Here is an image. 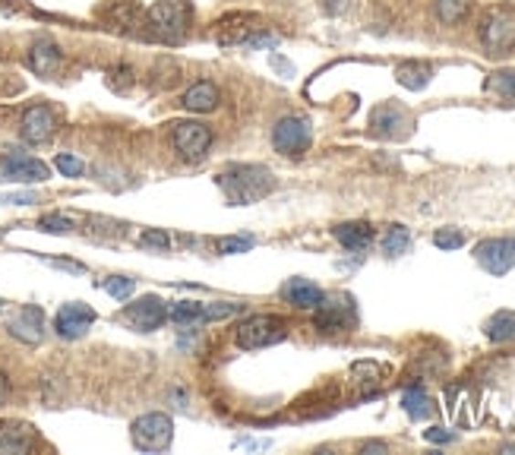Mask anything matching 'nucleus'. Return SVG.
Segmentation results:
<instances>
[{"mask_svg":"<svg viewBox=\"0 0 515 455\" xmlns=\"http://www.w3.org/2000/svg\"><path fill=\"white\" fill-rule=\"evenodd\" d=\"M434 10H436V19L443 26H456L468 16L471 0H434Z\"/></svg>","mask_w":515,"mask_h":455,"instance_id":"obj_25","label":"nucleus"},{"mask_svg":"<svg viewBox=\"0 0 515 455\" xmlns=\"http://www.w3.org/2000/svg\"><path fill=\"white\" fill-rule=\"evenodd\" d=\"M475 259L490 275H506L515 269V240L510 238H490L475 247Z\"/></svg>","mask_w":515,"mask_h":455,"instance_id":"obj_9","label":"nucleus"},{"mask_svg":"<svg viewBox=\"0 0 515 455\" xmlns=\"http://www.w3.org/2000/svg\"><path fill=\"white\" fill-rule=\"evenodd\" d=\"M47 175H51L47 164L32 155H19V152H13V155L0 158V177L10 184H41V181H47Z\"/></svg>","mask_w":515,"mask_h":455,"instance_id":"obj_10","label":"nucleus"},{"mask_svg":"<svg viewBox=\"0 0 515 455\" xmlns=\"http://www.w3.org/2000/svg\"><path fill=\"white\" fill-rule=\"evenodd\" d=\"M190 23H194V6L187 0H159L152 10L146 13V26L152 32V38L177 45L187 36Z\"/></svg>","mask_w":515,"mask_h":455,"instance_id":"obj_2","label":"nucleus"},{"mask_svg":"<svg viewBox=\"0 0 515 455\" xmlns=\"http://www.w3.org/2000/svg\"><path fill=\"white\" fill-rule=\"evenodd\" d=\"M60 64H64V54L51 38H38L29 48V70L36 76H54L60 70Z\"/></svg>","mask_w":515,"mask_h":455,"instance_id":"obj_16","label":"nucleus"},{"mask_svg":"<svg viewBox=\"0 0 515 455\" xmlns=\"http://www.w3.org/2000/svg\"><path fill=\"white\" fill-rule=\"evenodd\" d=\"M130 437H133V446L142 452H164L174 439V420L162 411H152V415H142L133 420L130 427Z\"/></svg>","mask_w":515,"mask_h":455,"instance_id":"obj_5","label":"nucleus"},{"mask_svg":"<svg viewBox=\"0 0 515 455\" xmlns=\"http://www.w3.org/2000/svg\"><path fill=\"white\" fill-rule=\"evenodd\" d=\"M171 146L177 149V155L187 162H199L212 146V130L199 121H181L171 130Z\"/></svg>","mask_w":515,"mask_h":455,"instance_id":"obj_7","label":"nucleus"},{"mask_svg":"<svg viewBox=\"0 0 515 455\" xmlns=\"http://www.w3.org/2000/svg\"><path fill=\"white\" fill-rule=\"evenodd\" d=\"M6 333L26 344H38L45 339V313H41V307L16 310V313L10 316V323H6Z\"/></svg>","mask_w":515,"mask_h":455,"instance_id":"obj_14","label":"nucleus"},{"mask_svg":"<svg viewBox=\"0 0 515 455\" xmlns=\"http://www.w3.org/2000/svg\"><path fill=\"white\" fill-rule=\"evenodd\" d=\"M101 288H105V291L111 294L114 301H127V298H133L136 281H133V279H127V275H111V279H108Z\"/></svg>","mask_w":515,"mask_h":455,"instance_id":"obj_28","label":"nucleus"},{"mask_svg":"<svg viewBox=\"0 0 515 455\" xmlns=\"http://www.w3.org/2000/svg\"><path fill=\"white\" fill-rule=\"evenodd\" d=\"M310 143H313V130L310 121H304V117H281L276 130H272V146L288 158H300L310 149Z\"/></svg>","mask_w":515,"mask_h":455,"instance_id":"obj_6","label":"nucleus"},{"mask_svg":"<svg viewBox=\"0 0 515 455\" xmlns=\"http://www.w3.org/2000/svg\"><path fill=\"white\" fill-rule=\"evenodd\" d=\"M54 130H58V114L47 105H32L29 111L23 114V121H19V133H23V140L32 143V146L47 143L54 136Z\"/></svg>","mask_w":515,"mask_h":455,"instance_id":"obj_13","label":"nucleus"},{"mask_svg":"<svg viewBox=\"0 0 515 455\" xmlns=\"http://www.w3.org/2000/svg\"><path fill=\"white\" fill-rule=\"evenodd\" d=\"M6 396H10V386H6V376L0 374V405L6 402Z\"/></svg>","mask_w":515,"mask_h":455,"instance_id":"obj_37","label":"nucleus"},{"mask_svg":"<svg viewBox=\"0 0 515 455\" xmlns=\"http://www.w3.org/2000/svg\"><path fill=\"white\" fill-rule=\"evenodd\" d=\"M480 45L487 54H510L515 51V10L512 6H493L480 19Z\"/></svg>","mask_w":515,"mask_h":455,"instance_id":"obj_3","label":"nucleus"},{"mask_svg":"<svg viewBox=\"0 0 515 455\" xmlns=\"http://www.w3.org/2000/svg\"><path fill=\"white\" fill-rule=\"evenodd\" d=\"M363 452H386V446H383V443H367V446H363Z\"/></svg>","mask_w":515,"mask_h":455,"instance_id":"obj_39","label":"nucleus"},{"mask_svg":"<svg viewBox=\"0 0 515 455\" xmlns=\"http://www.w3.org/2000/svg\"><path fill=\"white\" fill-rule=\"evenodd\" d=\"M490 92H499L503 99H515V73H497L490 82H487Z\"/></svg>","mask_w":515,"mask_h":455,"instance_id":"obj_32","label":"nucleus"},{"mask_svg":"<svg viewBox=\"0 0 515 455\" xmlns=\"http://www.w3.org/2000/svg\"><path fill=\"white\" fill-rule=\"evenodd\" d=\"M92 323H95V310L79 301L64 303L58 310V316H54V329H58L60 339H82L92 329Z\"/></svg>","mask_w":515,"mask_h":455,"instance_id":"obj_11","label":"nucleus"},{"mask_svg":"<svg viewBox=\"0 0 515 455\" xmlns=\"http://www.w3.org/2000/svg\"><path fill=\"white\" fill-rule=\"evenodd\" d=\"M288 335V326L281 316L272 313H259V316H247L244 323L237 326V344L247 351H257V348H269V344H279Z\"/></svg>","mask_w":515,"mask_h":455,"instance_id":"obj_4","label":"nucleus"},{"mask_svg":"<svg viewBox=\"0 0 515 455\" xmlns=\"http://www.w3.org/2000/svg\"><path fill=\"white\" fill-rule=\"evenodd\" d=\"M313 323H317V329H322V333H345L354 323V301L348 294H332V298L322 294Z\"/></svg>","mask_w":515,"mask_h":455,"instance_id":"obj_8","label":"nucleus"},{"mask_svg":"<svg viewBox=\"0 0 515 455\" xmlns=\"http://www.w3.org/2000/svg\"><path fill=\"white\" fill-rule=\"evenodd\" d=\"M402 405H405V411H408V415L415 418V420L430 418V411H434V402H430V396L421 389V386H411V389H405Z\"/></svg>","mask_w":515,"mask_h":455,"instance_id":"obj_24","label":"nucleus"},{"mask_svg":"<svg viewBox=\"0 0 515 455\" xmlns=\"http://www.w3.org/2000/svg\"><path fill=\"white\" fill-rule=\"evenodd\" d=\"M281 294H285V301L298 310H317V303L322 301L320 285H313V281H307V279H291L285 288H281Z\"/></svg>","mask_w":515,"mask_h":455,"instance_id":"obj_19","label":"nucleus"},{"mask_svg":"<svg viewBox=\"0 0 515 455\" xmlns=\"http://www.w3.org/2000/svg\"><path fill=\"white\" fill-rule=\"evenodd\" d=\"M168 320H174V323H199V320H203V303H194V301L174 303V307L168 310Z\"/></svg>","mask_w":515,"mask_h":455,"instance_id":"obj_27","label":"nucleus"},{"mask_svg":"<svg viewBox=\"0 0 515 455\" xmlns=\"http://www.w3.org/2000/svg\"><path fill=\"white\" fill-rule=\"evenodd\" d=\"M32 450V430L29 427H0V452L16 455Z\"/></svg>","mask_w":515,"mask_h":455,"instance_id":"obj_23","label":"nucleus"},{"mask_svg":"<svg viewBox=\"0 0 515 455\" xmlns=\"http://www.w3.org/2000/svg\"><path fill=\"white\" fill-rule=\"evenodd\" d=\"M142 247H152V250H168L171 247V238L164 231H159V228H149V231H142L140 238Z\"/></svg>","mask_w":515,"mask_h":455,"instance_id":"obj_34","label":"nucleus"},{"mask_svg":"<svg viewBox=\"0 0 515 455\" xmlns=\"http://www.w3.org/2000/svg\"><path fill=\"white\" fill-rule=\"evenodd\" d=\"M335 240H339L345 250L361 253L373 244V228H370L367 222H345V225L335 228Z\"/></svg>","mask_w":515,"mask_h":455,"instance_id":"obj_20","label":"nucleus"},{"mask_svg":"<svg viewBox=\"0 0 515 455\" xmlns=\"http://www.w3.org/2000/svg\"><path fill=\"white\" fill-rule=\"evenodd\" d=\"M434 244L439 250H458L465 244V234L462 231H452V228H443V231L434 234Z\"/></svg>","mask_w":515,"mask_h":455,"instance_id":"obj_30","label":"nucleus"},{"mask_svg":"<svg viewBox=\"0 0 515 455\" xmlns=\"http://www.w3.org/2000/svg\"><path fill=\"white\" fill-rule=\"evenodd\" d=\"M424 437H427V443H452V439H456V433L443 430V427H430Z\"/></svg>","mask_w":515,"mask_h":455,"instance_id":"obj_36","label":"nucleus"},{"mask_svg":"<svg viewBox=\"0 0 515 455\" xmlns=\"http://www.w3.org/2000/svg\"><path fill=\"white\" fill-rule=\"evenodd\" d=\"M408 247H411V234L402 225L389 228L386 238H383V253H389V257H402Z\"/></svg>","mask_w":515,"mask_h":455,"instance_id":"obj_26","label":"nucleus"},{"mask_svg":"<svg viewBox=\"0 0 515 455\" xmlns=\"http://www.w3.org/2000/svg\"><path fill=\"white\" fill-rule=\"evenodd\" d=\"M348 4H342V0H332V4H326V10L329 13H339V10H345Z\"/></svg>","mask_w":515,"mask_h":455,"instance_id":"obj_38","label":"nucleus"},{"mask_svg":"<svg viewBox=\"0 0 515 455\" xmlns=\"http://www.w3.org/2000/svg\"><path fill=\"white\" fill-rule=\"evenodd\" d=\"M218 190L231 206H250L276 190V177L263 164H231L218 175Z\"/></svg>","mask_w":515,"mask_h":455,"instance_id":"obj_1","label":"nucleus"},{"mask_svg":"<svg viewBox=\"0 0 515 455\" xmlns=\"http://www.w3.org/2000/svg\"><path fill=\"white\" fill-rule=\"evenodd\" d=\"M54 164H58V171L64 177H79L82 171H86V164H82L77 155H67V152H64V155L54 158Z\"/></svg>","mask_w":515,"mask_h":455,"instance_id":"obj_33","label":"nucleus"},{"mask_svg":"<svg viewBox=\"0 0 515 455\" xmlns=\"http://www.w3.org/2000/svg\"><path fill=\"white\" fill-rule=\"evenodd\" d=\"M123 320L133 329H140V333H152V329H159L168 320V303L155 298V294H146V298H140L123 310Z\"/></svg>","mask_w":515,"mask_h":455,"instance_id":"obj_12","label":"nucleus"},{"mask_svg":"<svg viewBox=\"0 0 515 455\" xmlns=\"http://www.w3.org/2000/svg\"><path fill=\"white\" fill-rule=\"evenodd\" d=\"M253 250V238H247V234H237V238H222L218 240V253H247Z\"/></svg>","mask_w":515,"mask_h":455,"instance_id":"obj_31","label":"nucleus"},{"mask_svg":"<svg viewBox=\"0 0 515 455\" xmlns=\"http://www.w3.org/2000/svg\"><path fill=\"white\" fill-rule=\"evenodd\" d=\"M370 127H373L376 136L402 140V136L411 133V114L398 105H383V108H376L373 117H370Z\"/></svg>","mask_w":515,"mask_h":455,"instance_id":"obj_15","label":"nucleus"},{"mask_svg":"<svg viewBox=\"0 0 515 455\" xmlns=\"http://www.w3.org/2000/svg\"><path fill=\"white\" fill-rule=\"evenodd\" d=\"M430 76H434V70H430L427 64H421V60H408V64H402L395 70V79L402 82L405 89H411V92H421V89H427Z\"/></svg>","mask_w":515,"mask_h":455,"instance_id":"obj_21","label":"nucleus"},{"mask_svg":"<svg viewBox=\"0 0 515 455\" xmlns=\"http://www.w3.org/2000/svg\"><path fill=\"white\" fill-rule=\"evenodd\" d=\"M487 339L490 342H515V313L512 310H499V313H493L490 320H487Z\"/></svg>","mask_w":515,"mask_h":455,"instance_id":"obj_22","label":"nucleus"},{"mask_svg":"<svg viewBox=\"0 0 515 455\" xmlns=\"http://www.w3.org/2000/svg\"><path fill=\"white\" fill-rule=\"evenodd\" d=\"M253 23H257V19H253L250 13H247V16H244V13H235V16H225L222 23H218L215 38L222 41V45H237V41H240V45H244V41L253 36V29H257V26H253Z\"/></svg>","mask_w":515,"mask_h":455,"instance_id":"obj_18","label":"nucleus"},{"mask_svg":"<svg viewBox=\"0 0 515 455\" xmlns=\"http://www.w3.org/2000/svg\"><path fill=\"white\" fill-rule=\"evenodd\" d=\"M38 228H41V231H47V234H70L73 222L67 216H60V212H51V216L38 218Z\"/></svg>","mask_w":515,"mask_h":455,"instance_id":"obj_29","label":"nucleus"},{"mask_svg":"<svg viewBox=\"0 0 515 455\" xmlns=\"http://www.w3.org/2000/svg\"><path fill=\"white\" fill-rule=\"evenodd\" d=\"M237 310L240 303H209V307H203V320H228Z\"/></svg>","mask_w":515,"mask_h":455,"instance_id":"obj_35","label":"nucleus"},{"mask_svg":"<svg viewBox=\"0 0 515 455\" xmlns=\"http://www.w3.org/2000/svg\"><path fill=\"white\" fill-rule=\"evenodd\" d=\"M0 307H4V301H0Z\"/></svg>","mask_w":515,"mask_h":455,"instance_id":"obj_40","label":"nucleus"},{"mask_svg":"<svg viewBox=\"0 0 515 455\" xmlns=\"http://www.w3.org/2000/svg\"><path fill=\"white\" fill-rule=\"evenodd\" d=\"M218 86L215 82H209V79H199L194 82V86L184 92V108H190V111H199V114H209V111H215L218 108Z\"/></svg>","mask_w":515,"mask_h":455,"instance_id":"obj_17","label":"nucleus"}]
</instances>
